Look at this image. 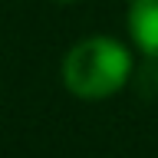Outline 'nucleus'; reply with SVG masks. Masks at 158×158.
I'll use <instances>...</instances> for the list:
<instances>
[{
    "label": "nucleus",
    "mask_w": 158,
    "mask_h": 158,
    "mask_svg": "<svg viewBox=\"0 0 158 158\" xmlns=\"http://www.w3.org/2000/svg\"><path fill=\"white\" fill-rule=\"evenodd\" d=\"M125 20L135 46L145 56L158 59V0H132Z\"/></svg>",
    "instance_id": "2"
},
{
    "label": "nucleus",
    "mask_w": 158,
    "mask_h": 158,
    "mask_svg": "<svg viewBox=\"0 0 158 158\" xmlns=\"http://www.w3.org/2000/svg\"><path fill=\"white\" fill-rule=\"evenodd\" d=\"M132 73L128 49L112 36H86L63 59V82L79 99H109Z\"/></svg>",
    "instance_id": "1"
}]
</instances>
